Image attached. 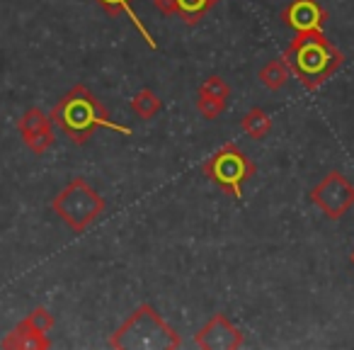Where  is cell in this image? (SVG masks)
<instances>
[{
	"mask_svg": "<svg viewBox=\"0 0 354 350\" xmlns=\"http://www.w3.org/2000/svg\"><path fill=\"white\" fill-rule=\"evenodd\" d=\"M257 78H260V83L265 85L270 93H277V90L284 88L291 78V71H289V66H286L284 56L267 61V64L260 69V73H257Z\"/></svg>",
	"mask_w": 354,
	"mask_h": 350,
	"instance_id": "cell-13",
	"label": "cell"
},
{
	"mask_svg": "<svg viewBox=\"0 0 354 350\" xmlns=\"http://www.w3.org/2000/svg\"><path fill=\"white\" fill-rule=\"evenodd\" d=\"M218 0H153V6L160 15L180 17L185 25H197L204 20L209 10L216 6Z\"/></svg>",
	"mask_w": 354,
	"mask_h": 350,
	"instance_id": "cell-10",
	"label": "cell"
},
{
	"mask_svg": "<svg viewBox=\"0 0 354 350\" xmlns=\"http://www.w3.org/2000/svg\"><path fill=\"white\" fill-rule=\"evenodd\" d=\"M197 93H207V95H216V98H223L228 100V95H231V88H228V83L221 78V76H209L207 80H204L202 85L197 88Z\"/></svg>",
	"mask_w": 354,
	"mask_h": 350,
	"instance_id": "cell-18",
	"label": "cell"
},
{
	"mask_svg": "<svg viewBox=\"0 0 354 350\" xmlns=\"http://www.w3.org/2000/svg\"><path fill=\"white\" fill-rule=\"evenodd\" d=\"M194 345L202 350H238L245 345V335H243V331L223 311H216L197 331Z\"/></svg>",
	"mask_w": 354,
	"mask_h": 350,
	"instance_id": "cell-7",
	"label": "cell"
},
{
	"mask_svg": "<svg viewBox=\"0 0 354 350\" xmlns=\"http://www.w3.org/2000/svg\"><path fill=\"white\" fill-rule=\"evenodd\" d=\"M162 110V100L158 98L156 93H153L151 88H143V90H138L136 95L131 98V112L136 114V117H141V119H153L158 112Z\"/></svg>",
	"mask_w": 354,
	"mask_h": 350,
	"instance_id": "cell-15",
	"label": "cell"
},
{
	"mask_svg": "<svg viewBox=\"0 0 354 350\" xmlns=\"http://www.w3.org/2000/svg\"><path fill=\"white\" fill-rule=\"evenodd\" d=\"M281 22L296 35L304 32H323L328 25V10L318 0H291L281 10Z\"/></svg>",
	"mask_w": 354,
	"mask_h": 350,
	"instance_id": "cell-9",
	"label": "cell"
},
{
	"mask_svg": "<svg viewBox=\"0 0 354 350\" xmlns=\"http://www.w3.org/2000/svg\"><path fill=\"white\" fill-rule=\"evenodd\" d=\"M284 61L301 85L313 93L342 69L344 56L323 32H304L286 46Z\"/></svg>",
	"mask_w": 354,
	"mask_h": 350,
	"instance_id": "cell-2",
	"label": "cell"
},
{
	"mask_svg": "<svg viewBox=\"0 0 354 350\" xmlns=\"http://www.w3.org/2000/svg\"><path fill=\"white\" fill-rule=\"evenodd\" d=\"M349 261H352V265H354V251H352V256H349Z\"/></svg>",
	"mask_w": 354,
	"mask_h": 350,
	"instance_id": "cell-19",
	"label": "cell"
},
{
	"mask_svg": "<svg viewBox=\"0 0 354 350\" xmlns=\"http://www.w3.org/2000/svg\"><path fill=\"white\" fill-rule=\"evenodd\" d=\"M100 8H102L104 12H107L109 17H122V15H127L129 17V22L133 25V30L138 32V35L143 37V42L148 44V49H153L156 51L158 49V44H156V40H153V35L146 30V25L141 22V17L133 12V0H95Z\"/></svg>",
	"mask_w": 354,
	"mask_h": 350,
	"instance_id": "cell-12",
	"label": "cell"
},
{
	"mask_svg": "<svg viewBox=\"0 0 354 350\" xmlns=\"http://www.w3.org/2000/svg\"><path fill=\"white\" fill-rule=\"evenodd\" d=\"M51 122L59 129L64 137H68L73 143L83 146L90 141L97 129H109V132L124 134V137H131V127L127 124H119L109 117L107 107L90 93V88L85 85H73L59 103L51 110Z\"/></svg>",
	"mask_w": 354,
	"mask_h": 350,
	"instance_id": "cell-1",
	"label": "cell"
},
{
	"mask_svg": "<svg viewBox=\"0 0 354 350\" xmlns=\"http://www.w3.org/2000/svg\"><path fill=\"white\" fill-rule=\"evenodd\" d=\"M308 200L330 222H339L354 207V185L344 178V173L330 170L308 193Z\"/></svg>",
	"mask_w": 354,
	"mask_h": 350,
	"instance_id": "cell-6",
	"label": "cell"
},
{
	"mask_svg": "<svg viewBox=\"0 0 354 350\" xmlns=\"http://www.w3.org/2000/svg\"><path fill=\"white\" fill-rule=\"evenodd\" d=\"M202 173L216 188H221L226 195H231L233 200H243L245 185L255 178L257 166L241 146L228 141L204 161Z\"/></svg>",
	"mask_w": 354,
	"mask_h": 350,
	"instance_id": "cell-5",
	"label": "cell"
},
{
	"mask_svg": "<svg viewBox=\"0 0 354 350\" xmlns=\"http://www.w3.org/2000/svg\"><path fill=\"white\" fill-rule=\"evenodd\" d=\"M107 343L114 350H177L183 338L158 314L156 306L141 304L109 335Z\"/></svg>",
	"mask_w": 354,
	"mask_h": 350,
	"instance_id": "cell-3",
	"label": "cell"
},
{
	"mask_svg": "<svg viewBox=\"0 0 354 350\" xmlns=\"http://www.w3.org/2000/svg\"><path fill=\"white\" fill-rule=\"evenodd\" d=\"M241 127L250 139L262 141V139H265L267 134H270V129H272V117L262 107H252V110H248V112L243 114Z\"/></svg>",
	"mask_w": 354,
	"mask_h": 350,
	"instance_id": "cell-14",
	"label": "cell"
},
{
	"mask_svg": "<svg viewBox=\"0 0 354 350\" xmlns=\"http://www.w3.org/2000/svg\"><path fill=\"white\" fill-rule=\"evenodd\" d=\"M25 321L35 326L37 331H41V333H49V331L54 329V324H56L54 314H51L46 306H37V309H32L30 314L25 316Z\"/></svg>",
	"mask_w": 354,
	"mask_h": 350,
	"instance_id": "cell-17",
	"label": "cell"
},
{
	"mask_svg": "<svg viewBox=\"0 0 354 350\" xmlns=\"http://www.w3.org/2000/svg\"><path fill=\"white\" fill-rule=\"evenodd\" d=\"M17 132H20L25 146L37 156H44L51 146L56 143L54 137V122L51 117L39 107H30L22 112V117L17 119Z\"/></svg>",
	"mask_w": 354,
	"mask_h": 350,
	"instance_id": "cell-8",
	"label": "cell"
},
{
	"mask_svg": "<svg viewBox=\"0 0 354 350\" xmlns=\"http://www.w3.org/2000/svg\"><path fill=\"white\" fill-rule=\"evenodd\" d=\"M228 107V100L216 98V95L197 93V110L204 119H218Z\"/></svg>",
	"mask_w": 354,
	"mask_h": 350,
	"instance_id": "cell-16",
	"label": "cell"
},
{
	"mask_svg": "<svg viewBox=\"0 0 354 350\" xmlns=\"http://www.w3.org/2000/svg\"><path fill=\"white\" fill-rule=\"evenodd\" d=\"M3 348H15V350H46L51 348V340L46 338V333L37 331L32 324H27L25 319L3 338Z\"/></svg>",
	"mask_w": 354,
	"mask_h": 350,
	"instance_id": "cell-11",
	"label": "cell"
},
{
	"mask_svg": "<svg viewBox=\"0 0 354 350\" xmlns=\"http://www.w3.org/2000/svg\"><path fill=\"white\" fill-rule=\"evenodd\" d=\"M54 214L73 234H85L107 209L104 198L85 178H73L51 200Z\"/></svg>",
	"mask_w": 354,
	"mask_h": 350,
	"instance_id": "cell-4",
	"label": "cell"
}]
</instances>
